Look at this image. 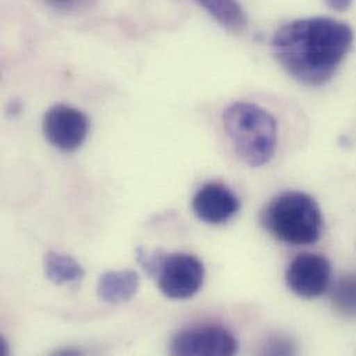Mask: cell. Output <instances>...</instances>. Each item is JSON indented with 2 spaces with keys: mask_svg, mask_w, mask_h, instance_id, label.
I'll return each mask as SVG.
<instances>
[{
  "mask_svg": "<svg viewBox=\"0 0 356 356\" xmlns=\"http://www.w3.org/2000/svg\"><path fill=\"white\" fill-rule=\"evenodd\" d=\"M223 28L233 33L247 28V15L237 0H195Z\"/></svg>",
  "mask_w": 356,
  "mask_h": 356,
  "instance_id": "11",
  "label": "cell"
},
{
  "mask_svg": "<svg viewBox=\"0 0 356 356\" xmlns=\"http://www.w3.org/2000/svg\"><path fill=\"white\" fill-rule=\"evenodd\" d=\"M332 304L337 314L346 318H356V275H347L336 283Z\"/></svg>",
  "mask_w": 356,
  "mask_h": 356,
  "instance_id": "12",
  "label": "cell"
},
{
  "mask_svg": "<svg viewBox=\"0 0 356 356\" xmlns=\"http://www.w3.org/2000/svg\"><path fill=\"white\" fill-rule=\"evenodd\" d=\"M51 7L61 11H71L79 6L83 0H46Z\"/></svg>",
  "mask_w": 356,
  "mask_h": 356,
  "instance_id": "13",
  "label": "cell"
},
{
  "mask_svg": "<svg viewBox=\"0 0 356 356\" xmlns=\"http://www.w3.org/2000/svg\"><path fill=\"white\" fill-rule=\"evenodd\" d=\"M330 262L319 254H300L296 257L286 272L289 289L302 298L322 296L330 284Z\"/></svg>",
  "mask_w": 356,
  "mask_h": 356,
  "instance_id": "7",
  "label": "cell"
},
{
  "mask_svg": "<svg viewBox=\"0 0 356 356\" xmlns=\"http://www.w3.org/2000/svg\"><path fill=\"white\" fill-rule=\"evenodd\" d=\"M353 43L354 32L346 22L314 17L283 25L272 47L289 75L304 85L321 86L333 78Z\"/></svg>",
  "mask_w": 356,
  "mask_h": 356,
  "instance_id": "1",
  "label": "cell"
},
{
  "mask_svg": "<svg viewBox=\"0 0 356 356\" xmlns=\"http://www.w3.org/2000/svg\"><path fill=\"white\" fill-rule=\"evenodd\" d=\"M139 284L140 279L135 270H110L100 276L97 294L104 302L122 304L138 293Z\"/></svg>",
  "mask_w": 356,
  "mask_h": 356,
  "instance_id": "9",
  "label": "cell"
},
{
  "mask_svg": "<svg viewBox=\"0 0 356 356\" xmlns=\"http://www.w3.org/2000/svg\"><path fill=\"white\" fill-rule=\"evenodd\" d=\"M204 275V265L197 257L174 252L164 255L156 280L165 297L187 300L201 290Z\"/></svg>",
  "mask_w": 356,
  "mask_h": 356,
  "instance_id": "4",
  "label": "cell"
},
{
  "mask_svg": "<svg viewBox=\"0 0 356 356\" xmlns=\"http://www.w3.org/2000/svg\"><path fill=\"white\" fill-rule=\"evenodd\" d=\"M42 127L46 139L54 147L61 152H74L88 138L89 120L78 108L56 104L46 111Z\"/></svg>",
  "mask_w": 356,
  "mask_h": 356,
  "instance_id": "5",
  "label": "cell"
},
{
  "mask_svg": "<svg viewBox=\"0 0 356 356\" xmlns=\"http://www.w3.org/2000/svg\"><path fill=\"white\" fill-rule=\"evenodd\" d=\"M238 351L236 337L219 326H200L178 333L171 343L174 355H233Z\"/></svg>",
  "mask_w": 356,
  "mask_h": 356,
  "instance_id": "6",
  "label": "cell"
},
{
  "mask_svg": "<svg viewBox=\"0 0 356 356\" xmlns=\"http://www.w3.org/2000/svg\"><path fill=\"white\" fill-rule=\"evenodd\" d=\"M262 225L277 240L291 245H308L322 236L323 218L318 202L301 191L275 197L262 212Z\"/></svg>",
  "mask_w": 356,
  "mask_h": 356,
  "instance_id": "3",
  "label": "cell"
},
{
  "mask_svg": "<svg viewBox=\"0 0 356 356\" xmlns=\"http://www.w3.org/2000/svg\"><path fill=\"white\" fill-rule=\"evenodd\" d=\"M191 207L195 216L202 222L222 225L238 212L240 200L227 186L208 183L195 193Z\"/></svg>",
  "mask_w": 356,
  "mask_h": 356,
  "instance_id": "8",
  "label": "cell"
},
{
  "mask_svg": "<svg viewBox=\"0 0 356 356\" xmlns=\"http://www.w3.org/2000/svg\"><path fill=\"white\" fill-rule=\"evenodd\" d=\"M326 4L336 11H346L351 7L353 0H325Z\"/></svg>",
  "mask_w": 356,
  "mask_h": 356,
  "instance_id": "14",
  "label": "cell"
},
{
  "mask_svg": "<svg viewBox=\"0 0 356 356\" xmlns=\"http://www.w3.org/2000/svg\"><path fill=\"white\" fill-rule=\"evenodd\" d=\"M44 273L47 279L57 286L78 284L85 276L83 268L75 258L56 251L46 254Z\"/></svg>",
  "mask_w": 356,
  "mask_h": 356,
  "instance_id": "10",
  "label": "cell"
},
{
  "mask_svg": "<svg viewBox=\"0 0 356 356\" xmlns=\"http://www.w3.org/2000/svg\"><path fill=\"white\" fill-rule=\"evenodd\" d=\"M223 127L237 156L250 167L268 164L277 146L276 120L252 103H234L223 113Z\"/></svg>",
  "mask_w": 356,
  "mask_h": 356,
  "instance_id": "2",
  "label": "cell"
}]
</instances>
